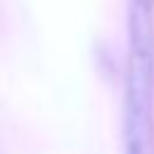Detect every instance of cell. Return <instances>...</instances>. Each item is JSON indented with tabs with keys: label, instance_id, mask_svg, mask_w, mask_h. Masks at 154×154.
I'll return each mask as SVG.
<instances>
[{
	"label": "cell",
	"instance_id": "obj_1",
	"mask_svg": "<svg viewBox=\"0 0 154 154\" xmlns=\"http://www.w3.org/2000/svg\"><path fill=\"white\" fill-rule=\"evenodd\" d=\"M154 26L152 0H132L125 82V154H154Z\"/></svg>",
	"mask_w": 154,
	"mask_h": 154
}]
</instances>
